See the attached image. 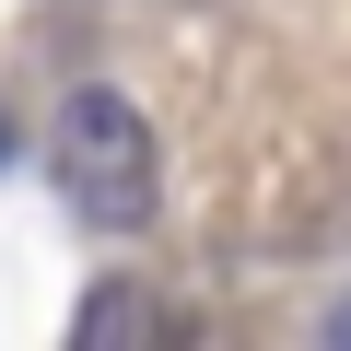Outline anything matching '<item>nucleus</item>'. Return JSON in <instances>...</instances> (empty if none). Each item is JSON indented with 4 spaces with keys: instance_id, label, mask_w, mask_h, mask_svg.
Instances as JSON below:
<instances>
[{
    "instance_id": "1",
    "label": "nucleus",
    "mask_w": 351,
    "mask_h": 351,
    "mask_svg": "<svg viewBox=\"0 0 351 351\" xmlns=\"http://www.w3.org/2000/svg\"><path fill=\"white\" fill-rule=\"evenodd\" d=\"M47 176H59L71 223H94L106 246H117V234H152V211H164V141H152V117H141L117 82H71V94H59Z\"/></svg>"
},
{
    "instance_id": "2",
    "label": "nucleus",
    "mask_w": 351,
    "mask_h": 351,
    "mask_svg": "<svg viewBox=\"0 0 351 351\" xmlns=\"http://www.w3.org/2000/svg\"><path fill=\"white\" fill-rule=\"evenodd\" d=\"M71 339H82V351H94V339H164V304H152V293H129V281H106V293L71 316Z\"/></svg>"
},
{
    "instance_id": "3",
    "label": "nucleus",
    "mask_w": 351,
    "mask_h": 351,
    "mask_svg": "<svg viewBox=\"0 0 351 351\" xmlns=\"http://www.w3.org/2000/svg\"><path fill=\"white\" fill-rule=\"evenodd\" d=\"M12 164H24V141H12V117H0V176H12Z\"/></svg>"
}]
</instances>
